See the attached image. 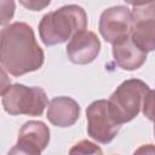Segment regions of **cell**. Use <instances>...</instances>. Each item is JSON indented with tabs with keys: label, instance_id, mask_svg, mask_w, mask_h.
Masks as SVG:
<instances>
[{
	"label": "cell",
	"instance_id": "1",
	"mask_svg": "<svg viewBox=\"0 0 155 155\" xmlns=\"http://www.w3.org/2000/svg\"><path fill=\"white\" fill-rule=\"evenodd\" d=\"M44 62L45 53L29 24L15 22L0 30V64L11 75L36 71Z\"/></svg>",
	"mask_w": 155,
	"mask_h": 155
},
{
	"label": "cell",
	"instance_id": "2",
	"mask_svg": "<svg viewBox=\"0 0 155 155\" xmlns=\"http://www.w3.org/2000/svg\"><path fill=\"white\" fill-rule=\"evenodd\" d=\"M86 28L85 10L79 5H65L44 15L39 23V35L46 46H53L70 40Z\"/></svg>",
	"mask_w": 155,
	"mask_h": 155
},
{
	"label": "cell",
	"instance_id": "3",
	"mask_svg": "<svg viewBox=\"0 0 155 155\" xmlns=\"http://www.w3.org/2000/svg\"><path fill=\"white\" fill-rule=\"evenodd\" d=\"M149 86L139 79H128L116 87L108 99L109 110L117 124L133 120L142 110Z\"/></svg>",
	"mask_w": 155,
	"mask_h": 155
},
{
	"label": "cell",
	"instance_id": "4",
	"mask_svg": "<svg viewBox=\"0 0 155 155\" xmlns=\"http://www.w3.org/2000/svg\"><path fill=\"white\" fill-rule=\"evenodd\" d=\"M1 103L10 115L40 116L47 107V94L41 87L15 84L4 93Z\"/></svg>",
	"mask_w": 155,
	"mask_h": 155
},
{
	"label": "cell",
	"instance_id": "5",
	"mask_svg": "<svg viewBox=\"0 0 155 155\" xmlns=\"http://www.w3.org/2000/svg\"><path fill=\"white\" fill-rule=\"evenodd\" d=\"M132 28L130 39L143 52L155 50V2L132 4Z\"/></svg>",
	"mask_w": 155,
	"mask_h": 155
},
{
	"label": "cell",
	"instance_id": "6",
	"mask_svg": "<svg viewBox=\"0 0 155 155\" xmlns=\"http://www.w3.org/2000/svg\"><path fill=\"white\" fill-rule=\"evenodd\" d=\"M87 133L98 143H110L120 131L121 125L113 117L108 101L98 99L92 102L86 109Z\"/></svg>",
	"mask_w": 155,
	"mask_h": 155
},
{
	"label": "cell",
	"instance_id": "7",
	"mask_svg": "<svg viewBox=\"0 0 155 155\" xmlns=\"http://www.w3.org/2000/svg\"><path fill=\"white\" fill-rule=\"evenodd\" d=\"M131 28L132 16L127 6L119 5L109 7L99 17V33L111 45L130 38Z\"/></svg>",
	"mask_w": 155,
	"mask_h": 155
},
{
	"label": "cell",
	"instance_id": "8",
	"mask_svg": "<svg viewBox=\"0 0 155 155\" xmlns=\"http://www.w3.org/2000/svg\"><path fill=\"white\" fill-rule=\"evenodd\" d=\"M101 51V41L98 36L90 30L76 33L67 45V54L74 64H88L93 62Z\"/></svg>",
	"mask_w": 155,
	"mask_h": 155
},
{
	"label": "cell",
	"instance_id": "9",
	"mask_svg": "<svg viewBox=\"0 0 155 155\" xmlns=\"http://www.w3.org/2000/svg\"><path fill=\"white\" fill-rule=\"evenodd\" d=\"M47 104L48 109L46 117L57 127H70L80 116V105L71 97H54Z\"/></svg>",
	"mask_w": 155,
	"mask_h": 155
},
{
	"label": "cell",
	"instance_id": "10",
	"mask_svg": "<svg viewBox=\"0 0 155 155\" xmlns=\"http://www.w3.org/2000/svg\"><path fill=\"white\" fill-rule=\"evenodd\" d=\"M114 61L124 70L139 69L147 61V53L139 50L130 38L113 45Z\"/></svg>",
	"mask_w": 155,
	"mask_h": 155
},
{
	"label": "cell",
	"instance_id": "11",
	"mask_svg": "<svg viewBox=\"0 0 155 155\" xmlns=\"http://www.w3.org/2000/svg\"><path fill=\"white\" fill-rule=\"evenodd\" d=\"M17 142L31 145L40 151L45 150L50 142V130L42 121H27L19 130Z\"/></svg>",
	"mask_w": 155,
	"mask_h": 155
},
{
	"label": "cell",
	"instance_id": "12",
	"mask_svg": "<svg viewBox=\"0 0 155 155\" xmlns=\"http://www.w3.org/2000/svg\"><path fill=\"white\" fill-rule=\"evenodd\" d=\"M69 155H103V151L96 143L82 139L70 148Z\"/></svg>",
	"mask_w": 155,
	"mask_h": 155
},
{
	"label": "cell",
	"instance_id": "13",
	"mask_svg": "<svg viewBox=\"0 0 155 155\" xmlns=\"http://www.w3.org/2000/svg\"><path fill=\"white\" fill-rule=\"evenodd\" d=\"M16 2L12 0H0V25L7 24L15 15Z\"/></svg>",
	"mask_w": 155,
	"mask_h": 155
},
{
	"label": "cell",
	"instance_id": "14",
	"mask_svg": "<svg viewBox=\"0 0 155 155\" xmlns=\"http://www.w3.org/2000/svg\"><path fill=\"white\" fill-rule=\"evenodd\" d=\"M7 155H41V151L31 145L17 142V144L8 150Z\"/></svg>",
	"mask_w": 155,
	"mask_h": 155
},
{
	"label": "cell",
	"instance_id": "15",
	"mask_svg": "<svg viewBox=\"0 0 155 155\" xmlns=\"http://www.w3.org/2000/svg\"><path fill=\"white\" fill-rule=\"evenodd\" d=\"M153 105H154V91L150 90L149 93L145 97V101H144V104H143V108H142L143 109V114L149 120L153 119Z\"/></svg>",
	"mask_w": 155,
	"mask_h": 155
},
{
	"label": "cell",
	"instance_id": "16",
	"mask_svg": "<svg viewBox=\"0 0 155 155\" xmlns=\"http://www.w3.org/2000/svg\"><path fill=\"white\" fill-rule=\"evenodd\" d=\"M11 86V79L7 75L6 70L0 65V96H4V93L10 88Z\"/></svg>",
	"mask_w": 155,
	"mask_h": 155
},
{
	"label": "cell",
	"instance_id": "17",
	"mask_svg": "<svg viewBox=\"0 0 155 155\" xmlns=\"http://www.w3.org/2000/svg\"><path fill=\"white\" fill-rule=\"evenodd\" d=\"M23 6L31 11H40L50 5V1H21Z\"/></svg>",
	"mask_w": 155,
	"mask_h": 155
},
{
	"label": "cell",
	"instance_id": "18",
	"mask_svg": "<svg viewBox=\"0 0 155 155\" xmlns=\"http://www.w3.org/2000/svg\"><path fill=\"white\" fill-rule=\"evenodd\" d=\"M133 155H155V148L154 144H143L136 149Z\"/></svg>",
	"mask_w": 155,
	"mask_h": 155
}]
</instances>
